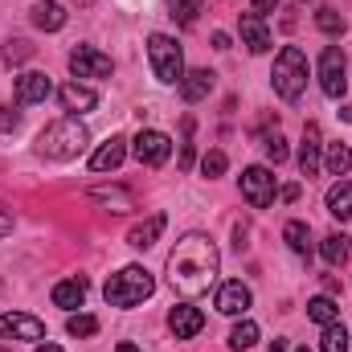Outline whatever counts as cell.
Here are the masks:
<instances>
[{"label": "cell", "mask_w": 352, "mask_h": 352, "mask_svg": "<svg viewBox=\"0 0 352 352\" xmlns=\"http://www.w3.org/2000/svg\"><path fill=\"white\" fill-rule=\"evenodd\" d=\"M217 270H221V254L205 234H184L168 250V283L184 299L205 295L217 283Z\"/></svg>", "instance_id": "obj_1"}, {"label": "cell", "mask_w": 352, "mask_h": 352, "mask_svg": "<svg viewBox=\"0 0 352 352\" xmlns=\"http://www.w3.org/2000/svg\"><path fill=\"white\" fill-rule=\"evenodd\" d=\"M87 127L78 123V115H66V119H54L41 135H37V156L45 160H74L87 152Z\"/></svg>", "instance_id": "obj_2"}, {"label": "cell", "mask_w": 352, "mask_h": 352, "mask_svg": "<svg viewBox=\"0 0 352 352\" xmlns=\"http://www.w3.org/2000/svg\"><path fill=\"white\" fill-rule=\"evenodd\" d=\"M152 291H156V278H152L144 266H123V270L111 274L107 287H102V295H107L111 307H135V303H144Z\"/></svg>", "instance_id": "obj_3"}, {"label": "cell", "mask_w": 352, "mask_h": 352, "mask_svg": "<svg viewBox=\"0 0 352 352\" xmlns=\"http://www.w3.org/2000/svg\"><path fill=\"white\" fill-rule=\"evenodd\" d=\"M270 82H274V94H278V98L299 102V94L307 90V54H303L299 45H287V50L274 58Z\"/></svg>", "instance_id": "obj_4"}, {"label": "cell", "mask_w": 352, "mask_h": 352, "mask_svg": "<svg viewBox=\"0 0 352 352\" xmlns=\"http://www.w3.org/2000/svg\"><path fill=\"white\" fill-rule=\"evenodd\" d=\"M148 62H152L156 82L180 87V78H184V54H180V45H176L168 33H152L148 37Z\"/></svg>", "instance_id": "obj_5"}, {"label": "cell", "mask_w": 352, "mask_h": 352, "mask_svg": "<svg viewBox=\"0 0 352 352\" xmlns=\"http://www.w3.org/2000/svg\"><path fill=\"white\" fill-rule=\"evenodd\" d=\"M320 90L328 98H344V90H349V58L340 45H328L320 54Z\"/></svg>", "instance_id": "obj_6"}, {"label": "cell", "mask_w": 352, "mask_h": 352, "mask_svg": "<svg viewBox=\"0 0 352 352\" xmlns=\"http://www.w3.org/2000/svg\"><path fill=\"white\" fill-rule=\"evenodd\" d=\"M131 152H135V160L140 164H148V168H160L168 156H173V140L164 135V131H140L135 140H131Z\"/></svg>", "instance_id": "obj_7"}, {"label": "cell", "mask_w": 352, "mask_h": 352, "mask_svg": "<svg viewBox=\"0 0 352 352\" xmlns=\"http://www.w3.org/2000/svg\"><path fill=\"white\" fill-rule=\"evenodd\" d=\"M0 340H29V344H37V340H45V324L37 316H29V311H4L0 316Z\"/></svg>", "instance_id": "obj_8"}, {"label": "cell", "mask_w": 352, "mask_h": 352, "mask_svg": "<svg viewBox=\"0 0 352 352\" xmlns=\"http://www.w3.org/2000/svg\"><path fill=\"white\" fill-rule=\"evenodd\" d=\"M242 197H246L254 209H266V205L274 201V176H270V168L250 164V168L242 173Z\"/></svg>", "instance_id": "obj_9"}, {"label": "cell", "mask_w": 352, "mask_h": 352, "mask_svg": "<svg viewBox=\"0 0 352 352\" xmlns=\"http://www.w3.org/2000/svg\"><path fill=\"white\" fill-rule=\"evenodd\" d=\"M70 70H74V78H107L115 66H111V58L98 54L94 45H78V50L70 54Z\"/></svg>", "instance_id": "obj_10"}, {"label": "cell", "mask_w": 352, "mask_h": 352, "mask_svg": "<svg viewBox=\"0 0 352 352\" xmlns=\"http://www.w3.org/2000/svg\"><path fill=\"white\" fill-rule=\"evenodd\" d=\"M320 156H324V135H320V123H307V127H303V144H299V173L307 176V180L320 173V164H324Z\"/></svg>", "instance_id": "obj_11"}, {"label": "cell", "mask_w": 352, "mask_h": 352, "mask_svg": "<svg viewBox=\"0 0 352 352\" xmlns=\"http://www.w3.org/2000/svg\"><path fill=\"white\" fill-rule=\"evenodd\" d=\"M250 299H254V295H250V287H246L242 278L217 287V311H221V316H246Z\"/></svg>", "instance_id": "obj_12"}, {"label": "cell", "mask_w": 352, "mask_h": 352, "mask_svg": "<svg viewBox=\"0 0 352 352\" xmlns=\"http://www.w3.org/2000/svg\"><path fill=\"white\" fill-rule=\"evenodd\" d=\"M50 94H54V82H50V74H41V70H29V74L16 78V102H21V107L45 102Z\"/></svg>", "instance_id": "obj_13"}, {"label": "cell", "mask_w": 352, "mask_h": 352, "mask_svg": "<svg viewBox=\"0 0 352 352\" xmlns=\"http://www.w3.org/2000/svg\"><path fill=\"white\" fill-rule=\"evenodd\" d=\"M168 328H173L176 340H192L201 328H205V316L197 311V307H188V303H180V307H173L168 311Z\"/></svg>", "instance_id": "obj_14"}, {"label": "cell", "mask_w": 352, "mask_h": 352, "mask_svg": "<svg viewBox=\"0 0 352 352\" xmlns=\"http://www.w3.org/2000/svg\"><path fill=\"white\" fill-rule=\"evenodd\" d=\"M123 156H127V140H123V135H111V140L90 156V168H94V173H115V168L123 164Z\"/></svg>", "instance_id": "obj_15"}, {"label": "cell", "mask_w": 352, "mask_h": 352, "mask_svg": "<svg viewBox=\"0 0 352 352\" xmlns=\"http://www.w3.org/2000/svg\"><path fill=\"white\" fill-rule=\"evenodd\" d=\"M164 226H168V217H164V213H152L148 221L131 226V234H127V246H131V250H148V246H156V238L164 234Z\"/></svg>", "instance_id": "obj_16"}, {"label": "cell", "mask_w": 352, "mask_h": 352, "mask_svg": "<svg viewBox=\"0 0 352 352\" xmlns=\"http://www.w3.org/2000/svg\"><path fill=\"white\" fill-rule=\"evenodd\" d=\"M242 41L250 54H266L270 50V29L258 12H242Z\"/></svg>", "instance_id": "obj_17"}, {"label": "cell", "mask_w": 352, "mask_h": 352, "mask_svg": "<svg viewBox=\"0 0 352 352\" xmlns=\"http://www.w3.org/2000/svg\"><path fill=\"white\" fill-rule=\"evenodd\" d=\"M58 98H62V107L70 111V115H82V111H94L98 107V94L82 82H66V87L58 90Z\"/></svg>", "instance_id": "obj_18"}, {"label": "cell", "mask_w": 352, "mask_h": 352, "mask_svg": "<svg viewBox=\"0 0 352 352\" xmlns=\"http://www.w3.org/2000/svg\"><path fill=\"white\" fill-rule=\"evenodd\" d=\"M87 291H90V283L82 278V274H78V278H62V283L54 287V303L66 307V311H74V307L87 303Z\"/></svg>", "instance_id": "obj_19"}, {"label": "cell", "mask_w": 352, "mask_h": 352, "mask_svg": "<svg viewBox=\"0 0 352 352\" xmlns=\"http://www.w3.org/2000/svg\"><path fill=\"white\" fill-rule=\"evenodd\" d=\"M29 16H33V25H37V29H45V33H58V29L66 25V8H62L58 0H37Z\"/></svg>", "instance_id": "obj_20"}, {"label": "cell", "mask_w": 352, "mask_h": 352, "mask_svg": "<svg viewBox=\"0 0 352 352\" xmlns=\"http://www.w3.org/2000/svg\"><path fill=\"white\" fill-rule=\"evenodd\" d=\"M209 90H213V70H188L180 78V98L184 102H201Z\"/></svg>", "instance_id": "obj_21"}, {"label": "cell", "mask_w": 352, "mask_h": 352, "mask_svg": "<svg viewBox=\"0 0 352 352\" xmlns=\"http://www.w3.org/2000/svg\"><path fill=\"white\" fill-rule=\"evenodd\" d=\"M328 213H332L336 221H349L352 217V180H336V184L328 188Z\"/></svg>", "instance_id": "obj_22"}, {"label": "cell", "mask_w": 352, "mask_h": 352, "mask_svg": "<svg viewBox=\"0 0 352 352\" xmlns=\"http://www.w3.org/2000/svg\"><path fill=\"white\" fill-rule=\"evenodd\" d=\"M283 242L299 254V258H311V230L303 221H287L283 226Z\"/></svg>", "instance_id": "obj_23"}, {"label": "cell", "mask_w": 352, "mask_h": 352, "mask_svg": "<svg viewBox=\"0 0 352 352\" xmlns=\"http://www.w3.org/2000/svg\"><path fill=\"white\" fill-rule=\"evenodd\" d=\"M352 349V336L344 332V324H324V336H320V352H349Z\"/></svg>", "instance_id": "obj_24"}, {"label": "cell", "mask_w": 352, "mask_h": 352, "mask_svg": "<svg viewBox=\"0 0 352 352\" xmlns=\"http://www.w3.org/2000/svg\"><path fill=\"white\" fill-rule=\"evenodd\" d=\"M307 316L324 328V324H336V320H340V307H336V299H332V295H316V299L307 303Z\"/></svg>", "instance_id": "obj_25"}, {"label": "cell", "mask_w": 352, "mask_h": 352, "mask_svg": "<svg viewBox=\"0 0 352 352\" xmlns=\"http://www.w3.org/2000/svg\"><path fill=\"white\" fill-rule=\"evenodd\" d=\"M320 254H324L328 266H340L349 258V238H344V234H328V238L320 242Z\"/></svg>", "instance_id": "obj_26"}, {"label": "cell", "mask_w": 352, "mask_h": 352, "mask_svg": "<svg viewBox=\"0 0 352 352\" xmlns=\"http://www.w3.org/2000/svg\"><path fill=\"white\" fill-rule=\"evenodd\" d=\"M258 344V324L254 320H242V324H234V332H230V349L234 352H246Z\"/></svg>", "instance_id": "obj_27"}, {"label": "cell", "mask_w": 352, "mask_h": 352, "mask_svg": "<svg viewBox=\"0 0 352 352\" xmlns=\"http://www.w3.org/2000/svg\"><path fill=\"white\" fill-rule=\"evenodd\" d=\"M197 12H201L197 0H168V16H173L180 29H192L197 25Z\"/></svg>", "instance_id": "obj_28"}, {"label": "cell", "mask_w": 352, "mask_h": 352, "mask_svg": "<svg viewBox=\"0 0 352 352\" xmlns=\"http://www.w3.org/2000/svg\"><path fill=\"white\" fill-rule=\"evenodd\" d=\"M349 168H352V148L349 144H328V173L349 176Z\"/></svg>", "instance_id": "obj_29"}, {"label": "cell", "mask_w": 352, "mask_h": 352, "mask_svg": "<svg viewBox=\"0 0 352 352\" xmlns=\"http://www.w3.org/2000/svg\"><path fill=\"white\" fill-rule=\"evenodd\" d=\"M0 58H4L8 66H21V62H29V58H33V45H29V41H21V37H16V41H4Z\"/></svg>", "instance_id": "obj_30"}, {"label": "cell", "mask_w": 352, "mask_h": 352, "mask_svg": "<svg viewBox=\"0 0 352 352\" xmlns=\"http://www.w3.org/2000/svg\"><path fill=\"white\" fill-rule=\"evenodd\" d=\"M316 25H320V33H328V37L344 33V16H340L336 8H320V12H316Z\"/></svg>", "instance_id": "obj_31"}, {"label": "cell", "mask_w": 352, "mask_h": 352, "mask_svg": "<svg viewBox=\"0 0 352 352\" xmlns=\"http://www.w3.org/2000/svg\"><path fill=\"white\" fill-rule=\"evenodd\" d=\"M66 332L78 336V340H82V336H94V332H98V320H94V316H70V320H66Z\"/></svg>", "instance_id": "obj_32"}, {"label": "cell", "mask_w": 352, "mask_h": 352, "mask_svg": "<svg viewBox=\"0 0 352 352\" xmlns=\"http://www.w3.org/2000/svg\"><path fill=\"white\" fill-rule=\"evenodd\" d=\"M90 201L119 205V213H127V209H131V192H123V188H115V192H102V188H94V192H90Z\"/></svg>", "instance_id": "obj_33"}, {"label": "cell", "mask_w": 352, "mask_h": 352, "mask_svg": "<svg viewBox=\"0 0 352 352\" xmlns=\"http://www.w3.org/2000/svg\"><path fill=\"white\" fill-rule=\"evenodd\" d=\"M266 160H270V164H283V160H287V140H283V135H278V131H274V135H266Z\"/></svg>", "instance_id": "obj_34"}, {"label": "cell", "mask_w": 352, "mask_h": 352, "mask_svg": "<svg viewBox=\"0 0 352 352\" xmlns=\"http://www.w3.org/2000/svg\"><path fill=\"white\" fill-rule=\"evenodd\" d=\"M226 164H230V160H226V152H209V156L201 160V173L209 176V180H213V176H221V173H226Z\"/></svg>", "instance_id": "obj_35"}, {"label": "cell", "mask_w": 352, "mask_h": 352, "mask_svg": "<svg viewBox=\"0 0 352 352\" xmlns=\"http://www.w3.org/2000/svg\"><path fill=\"white\" fill-rule=\"evenodd\" d=\"M21 127V111H12V107H0V131L8 135V131H16Z\"/></svg>", "instance_id": "obj_36"}, {"label": "cell", "mask_w": 352, "mask_h": 352, "mask_svg": "<svg viewBox=\"0 0 352 352\" xmlns=\"http://www.w3.org/2000/svg\"><path fill=\"white\" fill-rule=\"evenodd\" d=\"M192 156H197L192 144H180V168H192Z\"/></svg>", "instance_id": "obj_37"}, {"label": "cell", "mask_w": 352, "mask_h": 352, "mask_svg": "<svg viewBox=\"0 0 352 352\" xmlns=\"http://www.w3.org/2000/svg\"><path fill=\"white\" fill-rule=\"evenodd\" d=\"M274 8H278V0H254V12H258V16H263V12H274Z\"/></svg>", "instance_id": "obj_38"}, {"label": "cell", "mask_w": 352, "mask_h": 352, "mask_svg": "<svg viewBox=\"0 0 352 352\" xmlns=\"http://www.w3.org/2000/svg\"><path fill=\"white\" fill-rule=\"evenodd\" d=\"M8 230H12V213H8V209H0V238H4Z\"/></svg>", "instance_id": "obj_39"}, {"label": "cell", "mask_w": 352, "mask_h": 352, "mask_svg": "<svg viewBox=\"0 0 352 352\" xmlns=\"http://www.w3.org/2000/svg\"><path fill=\"white\" fill-rule=\"evenodd\" d=\"M213 45L217 50H230V33H213Z\"/></svg>", "instance_id": "obj_40"}, {"label": "cell", "mask_w": 352, "mask_h": 352, "mask_svg": "<svg viewBox=\"0 0 352 352\" xmlns=\"http://www.w3.org/2000/svg\"><path fill=\"white\" fill-rule=\"evenodd\" d=\"M324 291H328V295H340V283H336V278L328 274V278H324Z\"/></svg>", "instance_id": "obj_41"}, {"label": "cell", "mask_w": 352, "mask_h": 352, "mask_svg": "<svg viewBox=\"0 0 352 352\" xmlns=\"http://www.w3.org/2000/svg\"><path fill=\"white\" fill-rule=\"evenodd\" d=\"M115 352H140V349H135L131 340H123V344H119V349H115Z\"/></svg>", "instance_id": "obj_42"}, {"label": "cell", "mask_w": 352, "mask_h": 352, "mask_svg": "<svg viewBox=\"0 0 352 352\" xmlns=\"http://www.w3.org/2000/svg\"><path fill=\"white\" fill-rule=\"evenodd\" d=\"M37 352H62V349H58V344H41Z\"/></svg>", "instance_id": "obj_43"}, {"label": "cell", "mask_w": 352, "mask_h": 352, "mask_svg": "<svg viewBox=\"0 0 352 352\" xmlns=\"http://www.w3.org/2000/svg\"><path fill=\"white\" fill-rule=\"evenodd\" d=\"M295 352H307V349H295Z\"/></svg>", "instance_id": "obj_44"}, {"label": "cell", "mask_w": 352, "mask_h": 352, "mask_svg": "<svg viewBox=\"0 0 352 352\" xmlns=\"http://www.w3.org/2000/svg\"><path fill=\"white\" fill-rule=\"evenodd\" d=\"M0 352H8V349H0Z\"/></svg>", "instance_id": "obj_45"}]
</instances>
